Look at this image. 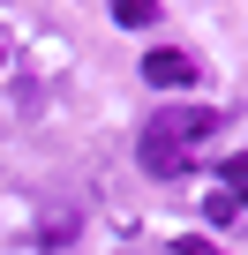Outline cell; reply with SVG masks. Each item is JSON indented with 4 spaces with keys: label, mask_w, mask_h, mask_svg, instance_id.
I'll return each mask as SVG.
<instances>
[{
    "label": "cell",
    "mask_w": 248,
    "mask_h": 255,
    "mask_svg": "<svg viewBox=\"0 0 248 255\" xmlns=\"http://www.w3.org/2000/svg\"><path fill=\"white\" fill-rule=\"evenodd\" d=\"M203 135H218V113H211V105H166V113L143 120L136 158H143L151 180H181V173L196 165V143H203Z\"/></svg>",
    "instance_id": "6da1fadb"
},
{
    "label": "cell",
    "mask_w": 248,
    "mask_h": 255,
    "mask_svg": "<svg viewBox=\"0 0 248 255\" xmlns=\"http://www.w3.org/2000/svg\"><path fill=\"white\" fill-rule=\"evenodd\" d=\"M143 83H158V90H196L203 68H196L181 45H151V53H143Z\"/></svg>",
    "instance_id": "7a4b0ae2"
},
{
    "label": "cell",
    "mask_w": 248,
    "mask_h": 255,
    "mask_svg": "<svg viewBox=\"0 0 248 255\" xmlns=\"http://www.w3.org/2000/svg\"><path fill=\"white\" fill-rule=\"evenodd\" d=\"M113 23H128V30H151V23H158V0H113Z\"/></svg>",
    "instance_id": "3957f363"
},
{
    "label": "cell",
    "mask_w": 248,
    "mask_h": 255,
    "mask_svg": "<svg viewBox=\"0 0 248 255\" xmlns=\"http://www.w3.org/2000/svg\"><path fill=\"white\" fill-rule=\"evenodd\" d=\"M203 218H211L218 233H226V225H241V195H226V188H218V195L203 203Z\"/></svg>",
    "instance_id": "277c9868"
},
{
    "label": "cell",
    "mask_w": 248,
    "mask_h": 255,
    "mask_svg": "<svg viewBox=\"0 0 248 255\" xmlns=\"http://www.w3.org/2000/svg\"><path fill=\"white\" fill-rule=\"evenodd\" d=\"M218 173H226V195H241V188H248V158H226Z\"/></svg>",
    "instance_id": "5b68a950"
},
{
    "label": "cell",
    "mask_w": 248,
    "mask_h": 255,
    "mask_svg": "<svg viewBox=\"0 0 248 255\" xmlns=\"http://www.w3.org/2000/svg\"><path fill=\"white\" fill-rule=\"evenodd\" d=\"M173 255H226V248H211V240H181Z\"/></svg>",
    "instance_id": "8992f818"
}]
</instances>
